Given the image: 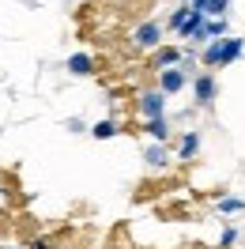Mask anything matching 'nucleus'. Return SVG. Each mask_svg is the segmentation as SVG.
<instances>
[{
    "instance_id": "nucleus-4",
    "label": "nucleus",
    "mask_w": 245,
    "mask_h": 249,
    "mask_svg": "<svg viewBox=\"0 0 245 249\" xmlns=\"http://www.w3.org/2000/svg\"><path fill=\"white\" fill-rule=\"evenodd\" d=\"M132 42H136L140 49H155L162 42V27H158V23H140L136 34H132Z\"/></svg>"
},
{
    "instance_id": "nucleus-8",
    "label": "nucleus",
    "mask_w": 245,
    "mask_h": 249,
    "mask_svg": "<svg viewBox=\"0 0 245 249\" xmlns=\"http://www.w3.org/2000/svg\"><path fill=\"white\" fill-rule=\"evenodd\" d=\"M143 159H147V166H155V170H162L170 155H166V147H162V143H151V147L143 151Z\"/></svg>"
},
{
    "instance_id": "nucleus-1",
    "label": "nucleus",
    "mask_w": 245,
    "mask_h": 249,
    "mask_svg": "<svg viewBox=\"0 0 245 249\" xmlns=\"http://www.w3.org/2000/svg\"><path fill=\"white\" fill-rule=\"evenodd\" d=\"M245 42L242 38H211L208 49H204V64H211V68H223V64H234L242 57Z\"/></svg>"
},
{
    "instance_id": "nucleus-9",
    "label": "nucleus",
    "mask_w": 245,
    "mask_h": 249,
    "mask_svg": "<svg viewBox=\"0 0 245 249\" xmlns=\"http://www.w3.org/2000/svg\"><path fill=\"white\" fill-rule=\"evenodd\" d=\"M147 132H151V140H155V143H166V140H170V121H166V117L147 121Z\"/></svg>"
},
{
    "instance_id": "nucleus-14",
    "label": "nucleus",
    "mask_w": 245,
    "mask_h": 249,
    "mask_svg": "<svg viewBox=\"0 0 245 249\" xmlns=\"http://www.w3.org/2000/svg\"><path fill=\"white\" fill-rule=\"evenodd\" d=\"M208 38H227V19H211L208 23Z\"/></svg>"
},
{
    "instance_id": "nucleus-5",
    "label": "nucleus",
    "mask_w": 245,
    "mask_h": 249,
    "mask_svg": "<svg viewBox=\"0 0 245 249\" xmlns=\"http://www.w3.org/2000/svg\"><path fill=\"white\" fill-rule=\"evenodd\" d=\"M189 8H192V12H196V16H215V19H223L230 12V0H192V4H189Z\"/></svg>"
},
{
    "instance_id": "nucleus-15",
    "label": "nucleus",
    "mask_w": 245,
    "mask_h": 249,
    "mask_svg": "<svg viewBox=\"0 0 245 249\" xmlns=\"http://www.w3.org/2000/svg\"><path fill=\"white\" fill-rule=\"evenodd\" d=\"M238 208H242V200H238V196H230V200H219V212H223V215L238 212Z\"/></svg>"
},
{
    "instance_id": "nucleus-10",
    "label": "nucleus",
    "mask_w": 245,
    "mask_h": 249,
    "mask_svg": "<svg viewBox=\"0 0 245 249\" xmlns=\"http://www.w3.org/2000/svg\"><path fill=\"white\" fill-rule=\"evenodd\" d=\"M177 151H181V159H192L200 151V136L196 132H185V140H181V147H177Z\"/></svg>"
},
{
    "instance_id": "nucleus-2",
    "label": "nucleus",
    "mask_w": 245,
    "mask_h": 249,
    "mask_svg": "<svg viewBox=\"0 0 245 249\" xmlns=\"http://www.w3.org/2000/svg\"><path fill=\"white\" fill-rule=\"evenodd\" d=\"M140 113H143L147 121L166 117V94H162V91H143V94H140Z\"/></svg>"
},
{
    "instance_id": "nucleus-6",
    "label": "nucleus",
    "mask_w": 245,
    "mask_h": 249,
    "mask_svg": "<svg viewBox=\"0 0 245 249\" xmlns=\"http://www.w3.org/2000/svg\"><path fill=\"white\" fill-rule=\"evenodd\" d=\"M192 91H196V102H204V106H208V102L215 98V76H211V72H204V76H196V83H192Z\"/></svg>"
},
{
    "instance_id": "nucleus-13",
    "label": "nucleus",
    "mask_w": 245,
    "mask_h": 249,
    "mask_svg": "<svg viewBox=\"0 0 245 249\" xmlns=\"http://www.w3.org/2000/svg\"><path fill=\"white\" fill-rule=\"evenodd\" d=\"M189 16H192V8H177V12L170 16V27H174V31H181L185 23H189Z\"/></svg>"
},
{
    "instance_id": "nucleus-12",
    "label": "nucleus",
    "mask_w": 245,
    "mask_h": 249,
    "mask_svg": "<svg viewBox=\"0 0 245 249\" xmlns=\"http://www.w3.org/2000/svg\"><path fill=\"white\" fill-rule=\"evenodd\" d=\"M91 136H94V140H109V136H117V124H113V121H98L91 128Z\"/></svg>"
},
{
    "instance_id": "nucleus-7",
    "label": "nucleus",
    "mask_w": 245,
    "mask_h": 249,
    "mask_svg": "<svg viewBox=\"0 0 245 249\" xmlns=\"http://www.w3.org/2000/svg\"><path fill=\"white\" fill-rule=\"evenodd\" d=\"M68 72H72V76H91L94 61L87 57V53H76V57H68Z\"/></svg>"
},
{
    "instance_id": "nucleus-16",
    "label": "nucleus",
    "mask_w": 245,
    "mask_h": 249,
    "mask_svg": "<svg viewBox=\"0 0 245 249\" xmlns=\"http://www.w3.org/2000/svg\"><path fill=\"white\" fill-rule=\"evenodd\" d=\"M234 238H238V234H234V227H227V231H223V246H234Z\"/></svg>"
},
{
    "instance_id": "nucleus-11",
    "label": "nucleus",
    "mask_w": 245,
    "mask_h": 249,
    "mask_svg": "<svg viewBox=\"0 0 245 249\" xmlns=\"http://www.w3.org/2000/svg\"><path fill=\"white\" fill-rule=\"evenodd\" d=\"M155 61H158V68H177V61H181V53H177V49H158V57H155Z\"/></svg>"
},
{
    "instance_id": "nucleus-3",
    "label": "nucleus",
    "mask_w": 245,
    "mask_h": 249,
    "mask_svg": "<svg viewBox=\"0 0 245 249\" xmlns=\"http://www.w3.org/2000/svg\"><path fill=\"white\" fill-rule=\"evenodd\" d=\"M185 83H189L185 68H162V72H158V91H162V94H177V91H185Z\"/></svg>"
}]
</instances>
